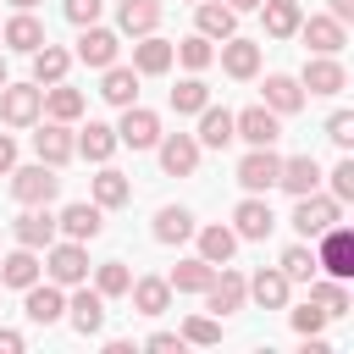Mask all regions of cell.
Masks as SVG:
<instances>
[{
	"mask_svg": "<svg viewBox=\"0 0 354 354\" xmlns=\"http://www.w3.org/2000/svg\"><path fill=\"white\" fill-rule=\"evenodd\" d=\"M315 266H321V277H337V282L354 277V232H348L343 221L315 238Z\"/></svg>",
	"mask_w": 354,
	"mask_h": 354,
	"instance_id": "1",
	"label": "cell"
},
{
	"mask_svg": "<svg viewBox=\"0 0 354 354\" xmlns=\"http://www.w3.org/2000/svg\"><path fill=\"white\" fill-rule=\"evenodd\" d=\"M11 177V199H22V205H50L55 194H61V177H55V166H11L6 171Z\"/></svg>",
	"mask_w": 354,
	"mask_h": 354,
	"instance_id": "2",
	"label": "cell"
},
{
	"mask_svg": "<svg viewBox=\"0 0 354 354\" xmlns=\"http://www.w3.org/2000/svg\"><path fill=\"white\" fill-rule=\"evenodd\" d=\"M44 271H50L55 288H77V282H88V249H83L77 238L50 243V249H44Z\"/></svg>",
	"mask_w": 354,
	"mask_h": 354,
	"instance_id": "3",
	"label": "cell"
},
{
	"mask_svg": "<svg viewBox=\"0 0 354 354\" xmlns=\"http://www.w3.org/2000/svg\"><path fill=\"white\" fill-rule=\"evenodd\" d=\"M39 116H44V88H39V83H6V88H0V122L33 127Z\"/></svg>",
	"mask_w": 354,
	"mask_h": 354,
	"instance_id": "4",
	"label": "cell"
},
{
	"mask_svg": "<svg viewBox=\"0 0 354 354\" xmlns=\"http://www.w3.org/2000/svg\"><path fill=\"white\" fill-rule=\"evenodd\" d=\"M337 221H343V210H337L332 194H299V205H293V232L299 238H321Z\"/></svg>",
	"mask_w": 354,
	"mask_h": 354,
	"instance_id": "5",
	"label": "cell"
},
{
	"mask_svg": "<svg viewBox=\"0 0 354 354\" xmlns=\"http://www.w3.org/2000/svg\"><path fill=\"white\" fill-rule=\"evenodd\" d=\"M232 138H243L249 149L277 144V138H282V116H277V111H266V105H249V111H238V116H232Z\"/></svg>",
	"mask_w": 354,
	"mask_h": 354,
	"instance_id": "6",
	"label": "cell"
},
{
	"mask_svg": "<svg viewBox=\"0 0 354 354\" xmlns=\"http://www.w3.org/2000/svg\"><path fill=\"white\" fill-rule=\"evenodd\" d=\"M243 299H249L243 271L216 266V277H210V288H205V310H210V315H232V310H243Z\"/></svg>",
	"mask_w": 354,
	"mask_h": 354,
	"instance_id": "7",
	"label": "cell"
},
{
	"mask_svg": "<svg viewBox=\"0 0 354 354\" xmlns=\"http://www.w3.org/2000/svg\"><path fill=\"white\" fill-rule=\"evenodd\" d=\"M155 138H160V116L144 111V105H122L116 144H127V149H155Z\"/></svg>",
	"mask_w": 354,
	"mask_h": 354,
	"instance_id": "8",
	"label": "cell"
},
{
	"mask_svg": "<svg viewBox=\"0 0 354 354\" xmlns=\"http://www.w3.org/2000/svg\"><path fill=\"white\" fill-rule=\"evenodd\" d=\"M155 149H160L166 177H194L199 171V138L194 133H166V138H155Z\"/></svg>",
	"mask_w": 354,
	"mask_h": 354,
	"instance_id": "9",
	"label": "cell"
},
{
	"mask_svg": "<svg viewBox=\"0 0 354 354\" xmlns=\"http://www.w3.org/2000/svg\"><path fill=\"white\" fill-rule=\"evenodd\" d=\"M299 88H310V94H343V88H348V72H343L337 55H310Z\"/></svg>",
	"mask_w": 354,
	"mask_h": 354,
	"instance_id": "10",
	"label": "cell"
},
{
	"mask_svg": "<svg viewBox=\"0 0 354 354\" xmlns=\"http://www.w3.org/2000/svg\"><path fill=\"white\" fill-rule=\"evenodd\" d=\"M277 171H282V160L271 155V144H260V149H249V155L238 160V183H243L249 194H266V188H277Z\"/></svg>",
	"mask_w": 354,
	"mask_h": 354,
	"instance_id": "11",
	"label": "cell"
},
{
	"mask_svg": "<svg viewBox=\"0 0 354 354\" xmlns=\"http://www.w3.org/2000/svg\"><path fill=\"white\" fill-rule=\"evenodd\" d=\"M116 50H122V39H116L111 28H100V22H88V28L77 33V61H83V66H100V72H105V66L116 61Z\"/></svg>",
	"mask_w": 354,
	"mask_h": 354,
	"instance_id": "12",
	"label": "cell"
},
{
	"mask_svg": "<svg viewBox=\"0 0 354 354\" xmlns=\"http://www.w3.org/2000/svg\"><path fill=\"white\" fill-rule=\"evenodd\" d=\"M33 149H39V160H44V166H66V160L77 155V138H72V127H66V122H44V127L33 133Z\"/></svg>",
	"mask_w": 354,
	"mask_h": 354,
	"instance_id": "13",
	"label": "cell"
},
{
	"mask_svg": "<svg viewBox=\"0 0 354 354\" xmlns=\"http://www.w3.org/2000/svg\"><path fill=\"white\" fill-rule=\"evenodd\" d=\"M271 227H277V216H271V205H266L260 194H249V199L232 210V232H238V238H249V243L271 238Z\"/></svg>",
	"mask_w": 354,
	"mask_h": 354,
	"instance_id": "14",
	"label": "cell"
},
{
	"mask_svg": "<svg viewBox=\"0 0 354 354\" xmlns=\"http://www.w3.org/2000/svg\"><path fill=\"white\" fill-rule=\"evenodd\" d=\"M11 232H17L22 249H50V243H55V216H50L44 205H28V210L11 221Z\"/></svg>",
	"mask_w": 354,
	"mask_h": 354,
	"instance_id": "15",
	"label": "cell"
},
{
	"mask_svg": "<svg viewBox=\"0 0 354 354\" xmlns=\"http://www.w3.org/2000/svg\"><path fill=\"white\" fill-rule=\"evenodd\" d=\"M243 288H249V299L260 304V310H288V277L277 271V266H260L254 277H243Z\"/></svg>",
	"mask_w": 354,
	"mask_h": 354,
	"instance_id": "16",
	"label": "cell"
},
{
	"mask_svg": "<svg viewBox=\"0 0 354 354\" xmlns=\"http://www.w3.org/2000/svg\"><path fill=\"white\" fill-rule=\"evenodd\" d=\"M22 293H28V299H22V310H28V321H33V326H55V321L66 315V293H61L55 282H44V288L33 282V288H22Z\"/></svg>",
	"mask_w": 354,
	"mask_h": 354,
	"instance_id": "17",
	"label": "cell"
},
{
	"mask_svg": "<svg viewBox=\"0 0 354 354\" xmlns=\"http://www.w3.org/2000/svg\"><path fill=\"white\" fill-rule=\"evenodd\" d=\"M66 315H72V326H77L83 337H94V332L105 326V293H100V288H83V282H77V293L66 299Z\"/></svg>",
	"mask_w": 354,
	"mask_h": 354,
	"instance_id": "18",
	"label": "cell"
},
{
	"mask_svg": "<svg viewBox=\"0 0 354 354\" xmlns=\"http://www.w3.org/2000/svg\"><path fill=\"white\" fill-rule=\"evenodd\" d=\"M299 39L310 44V55H337V50L348 44V33H343L337 17H310V22H299Z\"/></svg>",
	"mask_w": 354,
	"mask_h": 354,
	"instance_id": "19",
	"label": "cell"
},
{
	"mask_svg": "<svg viewBox=\"0 0 354 354\" xmlns=\"http://www.w3.org/2000/svg\"><path fill=\"white\" fill-rule=\"evenodd\" d=\"M171 61H177V50H171V39H160V33H144V39L133 44V72H138V77H160Z\"/></svg>",
	"mask_w": 354,
	"mask_h": 354,
	"instance_id": "20",
	"label": "cell"
},
{
	"mask_svg": "<svg viewBox=\"0 0 354 354\" xmlns=\"http://www.w3.org/2000/svg\"><path fill=\"white\" fill-rule=\"evenodd\" d=\"M55 232H66V238L88 243V238H100V232H105V210H100V205H66V210L55 216Z\"/></svg>",
	"mask_w": 354,
	"mask_h": 354,
	"instance_id": "21",
	"label": "cell"
},
{
	"mask_svg": "<svg viewBox=\"0 0 354 354\" xmlns=\"http://www.w3.org/2000/svg\"><path fill=\"white\" fill-rule=\"evenodd\" d=\"M221 72L238 77V83L254 77V72H260V44H254V39H238V33L221 39Z\"/></svg>",
	"mask_w": 354,
	"mask_h": 354,
	"instance_id": "22",
	"label": "cell"
},
{
	"mask_svg": "<svg viewBox=\"0 0 354 354\" xmlns=\"http://www.w3.org/2000/svg\"><path fill=\"white\" fill-rule=\"evenodd\" d=\"M277 188H288L293 199H299V194H315V188H321V160H315V155H293V160H282Z\"/></svg>",
	"mask_w": 354,
	"mask_h": 354,
	"instance_id": "23",
	"label": "cell"
},
{
	"mask_svg": "<svg viewBox=\"0 0 354 354\" xmlns=\"http://www.w3.org/2000/svg\"><path fill=\"white\" fill-rule=\"evenodd\" d=\"M116 28L133 33V39L155 33V28H160V0H122V6H116Z\"/></svg>",
	"mask_w": 354,
	"mask_h": 354,
	"instance_id": "24",
	"label": "cell"
},
{
	"mask_svg": "<svg viewBox=\"0 0 354 354\" xmlns=\"http://www.w3.org/2000/svg\"><path fill=\"white\" fill-rule=\"evenodd\" d=\"M266 111H277V116H293L299 105H304V88H299V77H288V72H271L266 77V100H260Z\"/></svg>",
	"mask_w": 354,
	"mask_h": 354,
	"instance_id": "25",
	"label": "cell"
},
{
	"mask_svg": "<svg viewBox=\"0 0 354 354\" xmlns=\"http://www.w3.org/2000/svg\"><path fill=\"white\" fill-rule=\"evenodd\" d=\"M194 138H199V149H227V144H232V111H227V105H205Z\"/></svg>",
	"mask_w": 354,
	"mask_h": 354,
	"instance_id": "26",
	"label": "cell"
},
{
	"mask_svg": "<svg viewBox=\"0 0 354 354\" xmlns=\"http://www.w3.org/2000/svg\"><path fill=\"white\" fill-rule=\"evenodd\" d=\"M127 293H133V310L138 315H166L171 310V282L166 277H138Z\"/></svg>",
	"mask_w": 354,
	"mask_h": 354,
	"instance_id": "27",
	"label": "cell"
},
{
	"mask_svg": "<svg viewBox=\"0 0 354 354\" xmlns=\"http://www.w3.org/2000/svg\"><path fill=\"white\" fill-rule=\"evenodd\" d=\"M39 271H44V266H39V254H33V249H22V243H17L11 254H0V282H6V288H33V282H39Z\"/></svg>",
	"mask_w": 354,
	"mask_h": 354,
	"instance_id": "28",
	"label": "cell"
},
{
	"mask_svg": "<svg viewBox=\"0 0 354 354\" xmlns=\"http://www.w3.org/2000/svg\"><path fill=\"white\" fill-rule=\"evenodd\" d=\"M254 11L266 17V33H271V39H293V33H299V22H304L299 0H260Z\"/></svg>",
	"mask_w": 354,
	"mask_h": 354,
	"instance_id": "29",
	"label": "cell"
},
{
	"mask_svg": "<svg viewBox=\"0 0 354 354\" xmlns=\"http://www.w3.org/2000/svg\"><path fill=\"white\" fill-rule=\"evenodd\" d=\"M0 39H6L11 50H22V55H33V50L44 44V22H39L33 11H17V17H11L6 28H0Z\"/></svg>",
	"mask_w": 354,
	"mask_h": 354,
	"instance_id": "30",
	"label": "cell"
},
{
	"mask_svg": "<svg viewBox=\"0 0 354 354\" xmlns=\"http://www.w3.org/2000/svg\"><path fill=\"white\" fill-rule=\"evenodd\" d=\"M199 33L216 44V39H232L238 33V11L227 0H199Z\"/></svg>",
	"mask_w": 354,
	"mask_h": 354,
	"instance_id": "31",
	"label": "cell"
},
{
	"mask_svg": "<svg viewBox=\"0 0 354 354\" xmlns=\"http://www.w3.org/2000/svg\"><path fill=\"white\" fill-rule=\"evenodd\" d=\"M66 66H72V55H66L61 44H50V39H44V44L33 50V83H39V88L61 83V77H66Z\"/></svg>",
	"mask_w": 354,
	"mask_h": 354,
	"instance_id": "32",
	"label": "cell"
},
{
	"mask_svg": "<svg viewBox=\"0 0 354 354\" xmlns=\"http://www.w3.org/2000/svg\"><path fill=\"white\" fill-rule=\"evenodd\" d=\"M210 277H216V266L194 254V260H177L166 282H171V293H205V288H210Z\"/></svg>",
	"mask_w": 354,
	"mask_h": 354,
	"instance_id": "33",
	"label": "cell"
},
{
	"mask_svg": "<svg viewBox=\"0 0 354 354\" xmlns=\"http://www.w3.org/2000/svg\"><path fill=\"white\" fill-rule=\"evenodd\" d=\"M100 100H111V105H133L138 100V72L133 66H105V83H100Z\"/></svg>",
	"mask_w": 354,
	"mask_h": 354,
	"instance_id": "34",
	"label": "cell"
},
{
	"mask_svg": "<svg viewBox=\"0 0 354 354\" xmlns=\"http://www.w3.org/2000/svg\"><path fill=\"white\" fill-rule=\"evenodd\" d=\"M183 238H194V216L183 205H160L155 210V243H183Z\"/></svg>",
	"mask_w": 354,
	"mask_h": 354,
	"instance_id": "35",
	"label": "cell"
},
{
	"mask_svg": "<svg viewBox=\"0 0 354 354\" xmlns=\"http://www.w3.org/2000/svg\"><path fill=\"white\" fill-rule=\"evenodd\" d=\"M232 254H238V232H232V227H221V221H216V227H205V232H199V260L227 266Z\"/></svg>",
	"mask_w": 354,
	"mask_h": 354,
	"instance_id": "36",
	"label": "cell"
},
{
	"mask_svg": "<svg viewBox=\"0 0 354 354\" xmlns=\"http://www.w3.org/2000/svg\"><path fill=\"white\" fill-rule=\"evenodd\" d=\"M44 116H50V122H77V116H83V94L66 88V83H50V88H44Z\"/></svg>",
	"mask_w": 354,
	"mask_h": 354,
	"instance_id": "37",
	"label": "cell"
},
{
	"mask_svg": "<svg viewBox=\"0 0 354 354\" xmlns=\"http://www.w3.org/2000/svg\"><path fill=\"white\" fill-rule=\"evenodd\" d=\"M205 105H210V83H205V77H183V83L171 88V111H177V116H199Z\"/></svg>",
	"mask_w": 354,
	"mask_h": 354,
	"instance_id": "38",
	"label": "cell"
},
{
	"mask_svg": "<svg viewBox=\"0 0 354 354\" xmlns=\"http://www.w3.org/2000/svg\"><path fill=\"white\" fill-rule=\"evenodd\" d=\"M111 149H116V127L88 122V127L77 133V155H83V160H111Z\"/></svg>",
	"mask_w": 354,
	"mask_h": 354,
	"instance_id": "39",
	"label": "cell"
},
{
	"mask_svg": "<svg viewBox=\"0 0 354 354\" xmlns=\"http://www.w3.org/2000/svg\"><path fill=\"white\" fill-rule=\"evenodd\" d=\"M127 199H133V183L105 166V171L94 177V205H100V210H116V205H127Z\"/></svg>",
	"mask_w": 354,
	"mask_h": 354,
	"instance_id": "40",
	"label": "cell"
},
{
	"mask_svg": "<svg viewBox=\"0 0 354 354\" xmlns=\"http://www.w3.org/2000/svg\"><path fill=\"white\" fill-rule=\"evenodd\" d=\"M310 299H315L326 315H348V288H343L337 277H321V271H315V277H310Z\"/></svg>",
	"mask_w": 354,
	"mask_h": 354,
	"instance_id": "41",
	"label": "cell"
},
{
	"mask_svg": "<svg viewBox=\"0 0 354 354\" xmlns=\"http://www.w3.org/2000/svg\"><path fill=\"white\" fill-rule=\"evenodd\" d=\"M277 271H282L288 282H310V277H315L321 266H315V249H310V243H293V249H282Z\"/></svg>",
	"mask_w": 354,
	"mask_h": 354,
	"instance_id": "42",
	"label": "cell"
},
{
	"mask_svg": "<svg viewBox=\"0 0 354 354\" xmlns=\"http://www.w3.org/2000/svg\"><path fill=\"white\" fill-rule=\"evenodd\" d=\"M94 288H100L105 299H122V293L133 288V271H127L122 260H105V266H94Z\"/></svg>",
	"mask_w": 354,
	"mask_h": 354,
	"instance_id": "43",
	"label": "cell"
},
{
	"mask_svg": "<svg viewBox=\"0 0 354 354\" xmlns=\"http://www.w3.org/2000/svg\"><path fill=\"white\" fill-rule=\"evenodd\" d=\"M171 50H177V61H183L188 72H205V66L216 61V50H210V39H205V33H188V39H183V44H171Z\"/></svg>",
	"mask_w": 354,
	"mask_h": 354,
	"instance_id": "44",
	"label": "cell"
},
{
	"mask_svg": "<svg viewBox=\"0 0 354 354\" xmlns=\"http://www.w3.org/2000/svg\"><path fill=\"white\" fill-rule=\"evenodd\" d=\"M183 343H199V348L221 343V315H188L183 321Z\"/></svg>",
	"mask_w": 354,
	"mask_h": 354,
	"instance_id": "45",
	"label": "cell"
},
{
	"mask_svg": "<svg viewBox=\"0 0 354 354\" xmlns=\"http://www.w3.org/2000/svg\"><path fill=\"white\" fill-rule=\"evenodd\" d=\"M288 321H293V332H299V337H315V332H321V326H326L332 315H326V310H321V304L310 299V304H299V310H293Z\"/></svg>",
	"mask_w": 354,
	"mask_h": 354,
	"instance_id": "46",
	"label": "cell"
},
{
	"mask_svg": "<svg viewBox=\"0 0 354 354\" xmlns=\"http://www.w3.org/2000/svg\"><path fill=\"white\" fill-rule=\"evenodd\" d=\"M61 11H66V22H72V28H88V22H100L105 0H61Z\"/></svg>",
	"mask_w": 354,
	"mask_h": 354,
	"instance_id": "47",
	"label": "cell"
},
{
	"mask_svg": "<svg viewBox=\"0 0 354 354\" xmlns=\"http://www.w3.org/2000/svg\"><path fill=\"white\" fill-rule=\"evenodd\" d=\"M326 138H332L337 149H348V144H354V111H337V116L326 122Z\"/></svg>",
	"mask_w": 354,
	"mask_h": 354,
	"instance_id": "48",
	"label": "cell"
},
{
	"mask_svg": "<svg viewBox=\"0 0 354 354\" xmlns=\"http://www.w3.org/2000/svg\"><path fill=\"white\" fill-rule=\"evenodd\" d=\"M332 199H337V205L354 199V160H337V166H332Z\"/></svg>",
	"mask_w": 354,
	"mask_h": 354,
	"instance_id": "49",
	"label": "cell"
},
{
	"mask_svg": "<svg viewBox=\"0 0 354 354\" xmlns=\"http://www.w3.org/2000/svg\"><path fill=\"white\" fill-rule=\"evenodd\" d=\"M144 348H155V354H171V348H183V332H155Z\"/></svg>",
	"mask_w": 354,
	"mask_h": 354,
	"instance_id": "50",
	"label": "cell"
},
{
	"mask_svg": "<svg viewBox=\"0 0 354 354\" xmlns=\"http://www.w3.org/2000/svg\"><path fill=\"white\" fill-rule=\"evenodd\" d=\"M0 354H22V332H11V326H0Z\"/></svg>",
	"mask_w": 354,
	"mask_h": 354,
	"instance_id": "51",
	"label": "cell"
},
{
	"mask_svg": "<svg viewBox=\"0 0 354 354\" xmlns=\"http://www.w3.org/2000/svg\"><path fill=\"white\" fill-rule=\"evenodd\" d=\"M11 166H17V144H11V138H6V133H0V177H6V171H11Z\"/></svg>",
	"mask_w": 354,
	"mask_h": 354,
	"instance_id": "52",
	"label": "cell"
},
{
	"mask_svg": "<svg viewBox=\"0 0 354 354\" xmlns=\"http://www.w3.org/2000/svg\"><path fill=\"white\" fill-rule=\"evenodd\" d=\"M326 17H337V22H348V17H354V0H332V11H326Z\"/></svg>",
	"mask_w": 354,
	"mask_h": 354,
	"instance_id": "53",
	"label": "cell"
},
{
	"mask_svg": "<svg viewBox=\"0 0 354 354\" xmlns=\"http://www.w3.org/2000/svg\"><path fill=\"white\" fill-rule=\"evenodd\" d=\"M227 6H232V11H254L260 0H227Z\"/></svg>",
	"mask_w": 354,
	"mask_h": 354,
	"instance_id": "54",
	"label": "cell"
},
{
	"mask_svg": "<svg viewBox=\"0 0 354 354\" xmlns=\"http://www.w3.org/2000/svg\"><path fill=\"white\" fill-rule=\"evenodd\" d=\"M11 6H17V11H33V6H39V0H11Z\"/></svg>",
	"mask_w": 354,
	"mask_h": 354,
	"instance_id": "55",
	"label": "cell"
},
{
	"mask_svg": "<svg viewBox=\"0 0 354 354\" xmlns=\"http://www.w3.org/2000/svg\"><path fill=\"white\" fill-rule=\"evenodd\" d=\"M0 88H6V61H0Z\"/></svg>",
	"mask_w": 354,
	"mask_h": 354,
	"instance_id": "56",
	"label": "cell"
},
{
	"mask_svg": "<svg viewBox=\"0 0 354 354\" xmlns=\"http://www.w3.org/2000/svg\"><path fill=\"white\" fill-rule=\"evenodd\" d=\"M194 6H199V0H194Z\"/></svg>",
	"mask_w": 354,
	"mask_h": 354,
	"instance_id": "57",
	"label": "cell"
}]
</instances>
